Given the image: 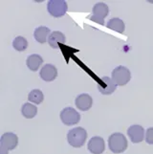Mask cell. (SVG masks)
Wrapping results in <instances>:
<instances>
[{"label": "cell", "instance_id": "1", "mask_svg": "<svg viewBox=\"0 0 153 154\" xmlns=\"http://www.w3.org/2000/svg\"><path fill=\"white\" fill-rule=\"evenodd\" d=\"M87 139V132L82 127H76L71 129L67 134V141L74 147H81Z\"/></svg>", "mask_w": 153, "mask_h": 154}, {"label": "cell", "instance_id": "2", "mask_svg": "<svg viewBox=\"0 0 153 154\" xmlns=\"http://www.w3.org/2000/svg\"><path fill=\"white\" fill-rule=\"evenodd\" d=\"M108 146L113 153H123L127 148V140L122 133H113L108 139Z\"/></svg>", "mask_w": 153, "mask_h": 154}, {"label": "cell", "instance_id": "3", "mask_svg": "<svg viewBox=\"0 0 153 154\" xmlns=\"http://www.w3.org/2000/svg\"><path fill=\"white\" fill-rule=\"evenodd\" d=\"M131 79V74L130 71L127 68L120 65L116 67L112 71V81L117 84V85H125Z\"/></svg>", "mask_w": 153, "mask_h": 154}, {"label": "cell", "instance_id": "4", "mask_svg": "<svg viewBox=\"0 0 153 154\" xmlns=\"http://www.w3.org/2000/svg\"><path fill=\"white\" fill-rule=\"evenodd\" d=\"M49 14L54 17H63L68 9V5L65 1L62 0H51L47 5Z\"/></svg>", "mask_w": 153, "mask_h": 154}, {"label": "cell", "instance_id": "5", "mask_svg": "<svg viewBox=\"0 0 153 154\" xmlns=\"http://www.w3.org/2000/svg\"><path fill=\"white\" fill-rule=\"evenodd\" d=\"M109 13L108 6L105 3H97L93 7V15L89 17L94 22H97L99 24H104V18L107 17Z\"/></svg>", "mask_w": 153, "mask_h": 154}, {"label": "cell", "instance_id": "6", "mask_svg": "<svg viewBox=\"0 0 153 154\" xmlns=\"http://www.w3.org/2000/svg\"><path fill=\"white\" fill-rule=\"evenodd\" d=\"M60 119L65 125H73L80 122L81 115L76 109L72 107H66L60 112Z\"/></svg>", "mask_w": 153, "mask_h": 154}, {"label": "cell", "instance_id": "7", "mask_svg": "<svg viewBox=\"0 0 153 154\" xmlns=\"http://www.w3.org/2000/svg\"><path fill=\"white\" fill-rule=\"evenodd\" d=\"M127 135L131 142L134 144H138L145 139V129L143 126L139 125H131L127 129Z\"/></svg>", "mask_w": 153, "mask_h": 154}, {"label": "cell", "instance_id": "8", "mask_svg": "<svg viewBox=\"0 0 153 154\" xmlns=\"http://www.w3.org/2000/svg\"><path fill=\"white\" fill-rule=\"evenodd\" d=\"M98 89L103 95H110L117 89V84L112 81V79L103 77L98 84Z\"/></svg>", "mask_w": 153, "mask_h": 154}, {"label": "cell", "instance_id": "9", "mask_svg": "<svg viewBox=\"0 0 153 154\" xmlns=\"http://www.w3.org/2000/svg\"><path fill=\"white\" fill-rule=\"evenodd\" d=\"M105 149L104 140L99 136H95L91 138L88 142V150L92 154H102Z\"/></svg>", "mask_w": 153, "mask_h": 154}, {"label": "cell", "instance_id": "10", "mask_svg": "<svg viewBox=\"0 0 153 154\" xmlns=\"http://www.w3.org/2000/svg\"><path fill=\"white\" fill-rule=\"evenodd\" d=\"M0 144L6 147L8 150H13L18 145V138L13 132H7L1 136Z\"/></svg>", "mask_w": 153, "mask_h": 154}, {"label": "cell", "instance_id": "11", "mask_svg": "<svg viewBox=\"0 0 153 154\" xmlns=\"http://www.w3.org/2000/svg\"><path fill=\"white\" fill-rule=\"evenodd\" d=\"M76 106L81 111H87L91 108L93 104L92 97L88 94H81L80 96H78L76 99Z\"/></svg>", "mask_w": 153, "mask_h": 154}, {"label": "cell", "instance_id": "12", "mask_svg": "<svg viewBox=\"0 0 153 154\" xmlns=\"http://www.w3.org/2000/svg\"><path fill=\"white\" fill-rule=\"evenodd\" d=\"M57 70L53 64H46L40 70V78L45 82H52L57 78Z\"/></svg>", "mask_w": 153, "mask_h": 154}, {"label": "cell", "instance_id": "13", "mask_svg": "<svg viewBox=\"0 0 153 154\" xmlns=\"http://www.w3.org/2000/svg\"><path fill=\"white\" fill-rule=\"evenodd\" d=\"M65 35H63L61 32L56 31L53 32V33L50 35L49 38H48V43L49 45L54 49H57L60 48V44H65Z\"/></svg>", "mask_w": 153, "mask_h": 154}, {"label": "cell", "instance_id": "14", "mask_svg": "<svg viewBox=\"0 0 153 154\" xmlns=\"http://www.w3.org/2000/svg\"><path fill=\"white\" fill-rule=\"evenodd\" d=\"M50 29L44 27V26H40V27H38L35 30L34 33V36L35 39L39 42V43H45L46 41H48V38L50 36Z\"/></svg>", "mask_w": 153, "mask_h": 154}, {"label": "cell", "instance_id": "15", "mask_svg": "<svg viewBox=\"0 0 153 154\" xmlns=\"http://www.w3.org/2000/svg\"><path fill=\"white\" fill-rule=\"evenodd\" d=\"M42 62H43V60H42V57L38 54H34V55L29 56L27 60H26L28 68L31 71H34V72L38 70V68L42 64Z\"/></svg>", "mask_w": 153, "mask_h": 154}, {"label": "cell", "instance_id": "16", "mask_svg": "<svg viewBox=\"0 0 153 154\" xmlns=\"http://www.w3.org/2000/svg\"><path fill=\"white\" fill-rule=\"evenodd\" d=\"M107 28L118 32V33H124L125 26H124V22L122 19H120L118 17H114L107 22Z\"/></svg>", "mask_w": 153, "mask_h": 154}, {"label": "cell", "instance_id": "17", "mask_svg": "<svg viewBox=\"0 0 153 154\" xmlns=\"http://www.w3.org/2000/svg\"><path fill=\"white\" fill-rule=\"evenodd\" d=\"M21 113H22V115L25 118L32 119L36 115V113H38V108H36V106L34 104H32L30 103H26L22 105Z\"/></svg>", "mask_w": 153, "mask_h": 154}, {"label": "cell", "instance_id": "18", "mask_svg": "<svg viewBox=\"0 0 153 154\" xmlns=\"http://www.w3.org/2000/svg\"><path fill=\"white\" fill-rule=\"evenodd\" d=\"M44 99L43 93H42L39 89H34L29 93L28 100L31 103H34L35 104H39L42 103V100Z\"/></svg>", "mask_w": 153, "mask_h": 154}, {"label": "cell", "instance_id": "19", "mask_svg": "<svg viewBox=\"0 0 153 154\" xmlns=\"http://www.w3.org/2000/svg\"><path fill=\"white\" fill-rule=\"evenodd\" d=\"M13 47L19 52L25 51L28 47V41L23 36H17L13 41Z\"/></svg>", "mask_w": 153, "mask_h": 154}, {"label": "cell", "instance_id": "20", "mask_svg": "<svg viewBox=\"0 0 153 154\" xmlns=\"http://www.w3.org/2000/svg\"><path fill=\"white\" fill-rule=\"evenodd\" d=\"M145 142L149 145H153V127H149L145 131Z\"/></svg>", "mask_w": 153, "mask_h": 154}, {"label": "cell", "instance_id": "21", "mask_svg": "<svg viewBox=\"0 0 153 154\" xmlns=\"http://www.w3.org/2000/svg\"><path fill=\"white\" fill-rule=\"evenodd\" d=\"M8 149L5 146H0V154H8Z\"/></svg>", "mask_w": 153, "mask_h": 154}]
</instances>
